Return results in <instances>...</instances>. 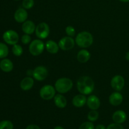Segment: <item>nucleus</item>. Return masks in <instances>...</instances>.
Masks as SVG:
<instances>
[{"instance_id":"1","label":"nucleus","mask_w":129,"mask_h":129,"mask_svg":"<svg viewBox=\"0 0 129 129\" xmlns=\"http://www.w3.org/2000/svg\"><path fill=\"white\" fill-rule=\"evenodd\" d=\"M77 88L81 94L84 95L89 94L94 90V83L90 77L82 76L79 78L77 82Z\"/></svg>"},{"instance_id":"2","label":"nucleus","mask_w":129,"mask_h":129,"mask_svg":"<svg viewBox=\"0 0 129 129\" xmlns=\"http://www.w3.org/2000/svg\"><path fill=\"white\" fill-rule=\"evenodd\" d=\"M75 42L79 47L88 48L93 44V35L88 31H81L76 35Z\"/></svg>"},{"instance_id":"3","label":"nucleus","mask_w":129,"mask_h":129,"mask_svg":"<svg viewBox=\"0 0 129 129\" xmlns=\"http://www.w3.org/2000/svg\"><path fill=\"white\" fill-rule=\"evenodd\" d=\"M73 83L68 78H61L58 79L55 83V90L60 94L68 93L73 88Z\"/></svg>"},{"instance_id":"4","label":"nucleus","mask_w":129,"mask_h":129,"mask_svg":"<svg viewBox=\"0 0 129 129\" xmlns=\"http://www.w3.org/2000/svg\"><path fill=\"white\" fill-rule=\"evenodd\" d=\"M45 44L40 39L34 40L29 45V52L34 56H38L44 52Z\"/></svg>"},{"instance_id":"5","label":"nucleus","mask_w":129,"mask_h":129,"mask_svg":"<svg viewBox=\"0 0 129 129\" xmlns=\"http://www.w3.org/2000/svg\"><path fill=\"white\" fill-rule=\"evenodd\" d=\"M55 88L53 86L47 84L40 89V96L43 100H50L55 96Z\"/></svg>"},{"instance_id":"6","label":"nucleus","mask_w":129,"mask_h":129,"mask_svg":"<svg viewBox=\"0 0 129 129\" xmlns=\"http://www.w3.org/2000/svg\"><path fill=\"white\" fill-rule=\"evenodd\" d=\"M50 34V28L48 24L42 22L36 26L35 34L39 39H45L48 37Z\"/></svg>"},{"instance_id":"7","label":"nucleus","mask_w":129,"mask_h":129,"mask_svg":"<svg viewBox=\"0 0 129 129\" xmlns=\"http://www.w3.org/2000/svg\"><path fill=\"white\" fill-rule=\"evenodd\" d=\"M4 41L9 45H13L18 42L19 36L17 32L12 30H7L5 31L3 35Z\"/></svg>"},{"instance_id":"8","label":"nucleus","mask_w":129,"mask_h":129,"mask_svg":"<svg viewBox=\"0 0 129 129\" xmlns=\"http://www.w3.org/2000/svg\"><path fill=\"white\" fill-rule=\"evenodd\" d=\"M59 46L61 50H71L75 45V40L71 37H64L62 38L59 42Z\"/></svg>"},{"instance_id":"9","label":"nucleus","mask_w":129,"mask_h":129,"mask_svg":"<svg viewBox=\"0 0 129 129\" xmlns=\"http://www.w3.org/2000/svg\"><path fill=\"white\" fill-rule=\"evenodd\" d=\"M33 77L39 81H44L48 76V70L44 66H38L33 71Z\"/></svg>"},{"instance_id":"10","label":"nucleus","mask_w":129,"mask_h":129,"mask_svg":"<svg viewBox=\"0 0 129 129\" xmlns=\"http://www.w3.org/2000/svg\"><path fill=\"white\" fill-rule=\"evenodd\" d=\"M111 86L114 90L120 91L125 86V79L120 75H116L111 80Z\"/></svg>"},{"instance_id":"11","label":"nucleus","mask_w":129,"mask_h":129,"mask_svg":"<svg viewBox=\"0 0 129 129\" xmlns=\"http://www.w3.org/2000/svg\"><path fill=\"white\" fill-rule=\"evenodd\" d=\"M87 105L88 108L93 110H96L100 107V100L99 98L95 95H90L87 99Z\"/></svg>"},{"instance_id":"12","label":"nucleus","mask_w":129,"mask_h":129,"mask_svg":"<svg viewBox=\"0 0 129 129\" xmlns=\"http://www.w3.org/2000/svg\"><path fill=\"white\" fill-rule=\"evenodd\" d=\"M15 21L18 23H23L26 21L28 18V13L25 8H18L14 15Z\"/></svg>"},{"instance_id":"13","label":"nucleus","mask_w":129,"mask_h":129,"mask_svg":"<svg viewBox=\"0 0 129 129\" xmlns=\"http://www.w3.org/2000/svg\"><path fill=\"white\" fill-rule=\"evenodd\" d=\"M21 28H22L23 31L25 34L31 35V34H33L35 31L36 26H35V23L32 21L26 20L25 22L23 23Z\"/></svg>"},{"instance_id":"14","label":"nucleus","mask_w":129,"mask_h":129,"mask_svg":"<svg viewBox=\"0 0 129 129\" xmlns=\"http://www.w3.org/2000/svg\"><path fill=\"white\" fill-rule=\"evenodd\" d=\"M112 119L115 123L121 124L125 122L127 120V114L123 110H117L113 113Z\"/></svg>"},{"instance_id":"15","label":"nucleus","mask_w":129,"mask_h":129,"mask_svg":"<svg viewBox=\"0 0 129 129\" xmlns=\"http://www.w3.org/2000/svg\"><path fill=\"white\" fill-rule=\"evenodd\" d=\"M123 96L119 92H114L109 96V102L112 105L118 106L123 102Z\"/></svg>"},{"instance_id":"16","label":"nucleus","mask_w":129,"mask_h":129,"mask_svg":"<svg viewBox=\"0 0 129 129\" xmlns=\"http://www.w3.org/2000/svg\"><path fill=\"white\" fill-rule=\"evenodd\" d=\"M34 84V80L31 77H26L21 80L20 88L23 91H28L31 89Z\"/></svg>"},{"instance_id":"17","label":"nucleus","mask_w":129,"mask_h":129,"mask_svg":"<svg viewBox=\"0 0 129 129\" xmlns=\"http://www.w3.org/2000/svg\"><path fill=\"white\" fill-rule=\"evenodd\" d=\"M87 102V98L85 96L84 94H78V95L75 96L73 98V105L76 107L78 108H80V107H83L84 105L86 104Z\"/></svg>"},{"instance_id":"18","label":"nucleus","mask_w":129,"mask_h":129,"mask_svg":"<svg viewBox=\"0 0 129 129\" xmlns=\"http://www.w3.org/2000/svg\"><path fill=\"white\" fill-rule=\"evenodd\" d=\"M45 47L47 51L52 54H55L57 53L59 49H60L59 44H57L55 42L53 41V40H48L45 43Z\"/></svg>"},{"instance_id":"19","label":"nucleus","mask_w":129,"mask_h":129,"mask_svg":"<svg viewBox=\"0 0 129 129\" xmlns=\"http://www.w3.org/2000/svg\"><path fill=\"white\" fill-rule=\"evenodd\" d=\"M0 69L5 73L11 72L13 69V64L10 59L5 58L0 62Z\"/></svg>"},{"instance_id":"20","label":"nucleus","mask_w":129,"mask_h":129,"mask_svg":"<svg viewBox=\"0 0 129 129\" xmlns=\"http://www.w3.org/2000/svg\"><path fill=\"white\" fill-rule=\"evenodd\" d=\"M91 57V54L88 50L86 49H82L79 50L77 55V59L81 63H85L89 60Z\"/></svg>"},{"instance_id":"21","label":"nucleus","mask_w":129,"mask_h":129,"mask_svg":"<svg viewBox=\"0 0 129 129\" xmlns=\"http://www.w3.org/2000/svg\"><path fill=\"white\" fill-rule=\"evenodd\" d=\"M54 102L55 106L59 108H64L67 105L66 98L62 94H60V93L55 94L54 98Z\"/></svg>"},{"instance_id":"22","label":"nucleus","mask_w":129,"mask_h":129,"mask_svg":"<svg viewBox=\"0 0 129 129\" xmlns=\"http://www.w3.org/2000/svg\"><path fill=\"white\" fill-rule=\"evenodd\" d=\"M9 49L5 44L0 42V59H5L8 56Z\"/></svg>"},{"instance_id":"23","label":"nucleus","mask_w":129,"mask_h":129,"mask_svg":"<svg viewBox=\"0 0 129 129\" xmlns=\"http://www.w3.org/2000/svg\"><path fill=\"white\" fill-rule=\"evenodd\" d=\"M12 52L15 56H21L22 55L23 50V48L21 47V45H18V44H15L13 45L12 48Z\"/></svg>"},{"instance_id":"24","label":"nucleus","mask_w":129,"mask_h":129,"mask_svg":"<svg viewBox=\"0 0 129 129\" xmlns=\"http://www.w3.org/2000/svg\"><path fill=\"white\" fill-rule=\"evenodd\" d=\"M98 117H99V113L96 110H91V111H90L88 113V119L90 122H95V121H96L98 120Z\"/></svg>"},{"instance_id":"25","label":"nucleus","mask_w":129,"mask_h":129,"mask_svg":"<svg viewBox=\"0 0 129 129\" xmlns=\"http://www.w3.org/2000/svg\"><path fill=\"white\" fill-rule=\"evenodd\" d=\"M0 129H13V124L10 120L1 121Z\"/></svg>"},{"instance_id":"26","label":"nucleus","mask_w":129,"mask_h":129,"mask_svg":"<svg viewBox=\"0 0 129 129\" xmlns=\"http://www.w3.org/2000/svg\"><path fill=\"white\" fill-rule=\"evenodd\" d=\"M34 0H23L22 3V6L25 10L31 9L34 6Z\"/></svg>"},{"instance_id":"27","label":"nucleus","mask_w":129,"mask_h":129,"mask_svg":"<svg viewBox=\"0 0 129 129\" xmlns=\"http://www.w3.org/2000/svg\"><path fill=\"white\" fill-rule=\"evenodd\" d=\"M79 129H95L93 123L91 122H86L81 125Z\"/></svg>"},{"instance_id":"28","label":"nucleus","mask_w":129,"mask_h":129,"mask_svg":"<svg viewBox=\"0 0 129 129\" xmlns=\"http://www.w3.org/2000/svg\"><path fill=\"white\" fill-rule=\"evenodd\" d=\"M66 33L69 37H74L76 34V30L73 26H68L66 28Z\"/></svg>"},{"instance_id":"29","label":"nucleus","mask_w":129,"mask_h":129,"mask_svg":"<svg viewBox=\"0 0 129 129\" xmlns=\"http://www.w3.org/2000/svg\"><path fill=\"white\" fill-rule=\"evenodd\" d=\"M21 40L23 44H25V45H27L31 42V37L30 36V35L25 34L21 37Z\"/></svg>"},{"instance_id":"30","label":"nucleus","mask_w":129,"mask_h":129,"mask_svg":"<svg viewBox=\"0 0 129 129\" xmlns=\"http://www.w3.org/2000/svg\"><path fill=\"white\" fill-rule=\"evenodd\" d=\"M107 129H124L123 126L120 123H113L110 124L108 127H107Z\"/></svg>"},{"instance_id":"31","label":"nucleus","mask_w":129,"mask_h":129,"mask_svg":"<svg viewBox=\"0 0 129 129\" xmlns=\"http://www.w3.org/2000/svg\"><path fill=\"white\" fill-rule=\"evenodd\" d=\"M26 129H40V127H39L37 125H34V124H31V125H29L28 126H27Z\"/></svg>"},{"instance_id":"32","label":"nucleus","mask_w":129,"mask_h":129,"mask_svg":"<svg viewBox=\"0 0 129 129\" xmlns=\"http://www.w3.org/2000/svg\"><path fill=\"white\" fill-rule=\"evenodd\" d=\"M95 129H107V128H106L105 126L103 125L100 124L98 125L95 127Z\"/></svg>"},{"instance_id":"33","label":"nucleus","mask_w":129,"mask_h":129,"mask_svg":"<svg viewBox=\"0 0 129 129\" xmlns=\"http://www.w3.org/2000/svg\"><path fill=\"white\" fill-rule=\"evenodd\" d=\"M125 59H127V60H129V51L127 52L125 54Z\"/></svg>"},{"instance_id":"34","label":"nucleus","mask_w":129,"mask_h":129,"mask_svg":"<svg viewBox=\"0 0 129 129\" xmlns=\"http://www.w3.org/2000/svg\"><path fill=\"white\" fill-rule=\"evenodd\" d=\"M54 129H64L62 127H61V126H57V127H55Z\"/></svg>"},{"instance_id":"35","label":"nucleus","mask_w":129,"mask_h":129,"mask_svg":"<svg viewBox=\"0 0 129 129\" xmlns=\"http://www.w3.org/2000/svg\"><path fill=\"white\" fill-rule=\"evenodd\" d=\"M119 1H122V2H123V3H127V2H129V0H119Z\"/></svg>"},{"instance_id":"36","label":"nucleus","mask_w":129,"mask_h":129,"mask_svg":"<svg viewBox=\"0 0 129 129\" xmlns=\"http://www.w3.org/2000/svg\"><path fill=\"white\" fill-rule=\"evenodd\" d=\"M15 1H20V0H15Z\"/></svg>"}]
</instances>
